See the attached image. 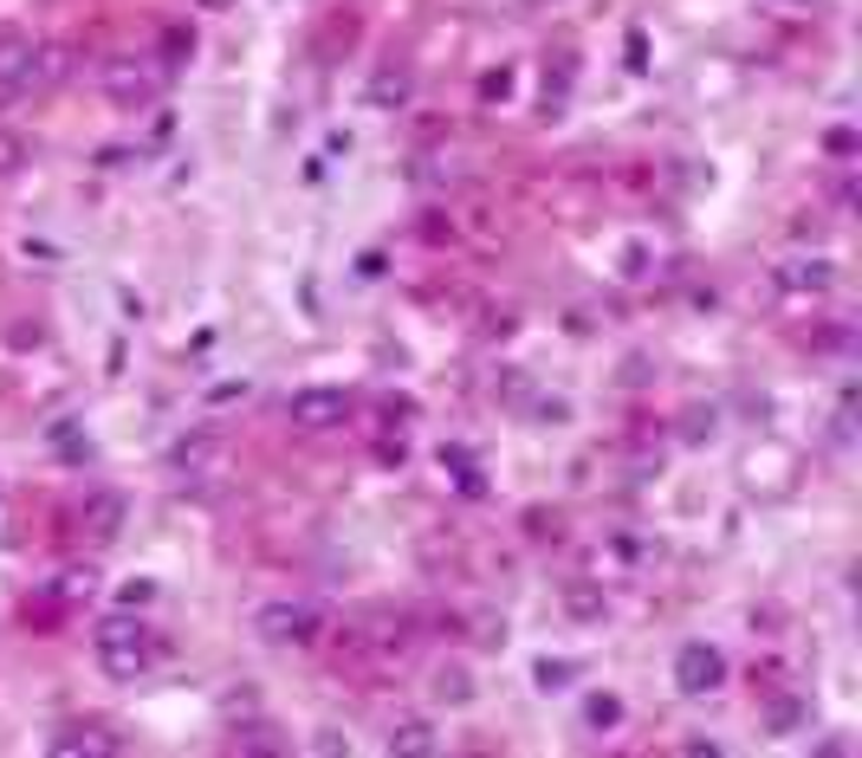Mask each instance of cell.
<instances>
[{
	"label": "cell",
	"mask_w": 862,
	"mask_h": 758,
	"mask_svg": "<svg viewBox=\"0 0 862 758\" xmlns=\"http://www.w3.org/2000/svg\"><path fill=\"white\" fill-rule=\"evenodd\" d=\"M91 648H98V668L111 681H137V675H150V661H156V642L137 616H105Z\"/></svg>",
	"instance_id": "cell-1"
},
{
	"label": "cell",
	"mask_w": 862,
	"mask_h": 758,
	"mask_svg": "<svg viewBox=\"0 0 862 758\" xmlns=\"http://www.w3.org/2000/svg\"><path fill=\"white\" fill-rule=\"evenodd\" d=\"M162 78H169L162 66L123 52V59H105V66H98V91L111 98L117 111H150L156 98H162Z\"/></svg>",
	"instance_id": "cell-2"
},
{
	"label": "cell",
	"mask_w": 862,
	"mask_h": 758,
	"mask_svg": "<svg viewBox=\"0 0 862 758\" xmlns=\"http://www.w3.org/2000/svg\"><path fill=\"white\" fill-rule=\"evenodd\" d=\"M675 687L687 694V700L720 694V687H726V655H720L713 642H681L675 648Z\"/></svg>",
	"instance_id": "cell-3"
},
{
	"label": "cell",
	"mask_w": 862,
	"mask_h": 758,
	"mask_svg": "<svg viewBox=\"0 0 862 758\" xmlns=\"http://www.w3.org/2000/svg\"><path fill=\"white\" fill-rule=\"evenodd\" d=\"M260 636L279 648H311L318 636H325V616L311 604H266L260 609Z\"/></svg>",
	"instance_id": "cell-4"
},
{
	"label": "cell",
	"mask_w": 862,
	"mask_h": 758,
	"mask_svg": "<svg viewBox=\"0 0 862 758\" xmlns=\"http://www.w3.org/2000/svg\"><path fill=\"white\" fill-rule=\"evenodd\" d=\"M772 279H779V292H791V299H824L830 286H836V266H830L824 253H811V260L797 253V260H785Z\"/></svg>",
	"instance_id": "cell-5"
},
{
	"label": "cell",
	"mask_w": 862,
	"mask_h": 758,
	"mask_svg": "<svg viewBox=\"0 0 862 758\" xmlns=\"http://www.w3.org/2000/svg\"><path fill=\"white\" fill-rule=\"evenodd\" d=\"M27 66H33V39L0 27V111H7L13 98H27Z\"/></svg>",
	"instance_id": "cell-6"
},
{
	"label": "cell",
	"mask_w": 862,
	"mask_h": 758,
	"mask_svg": "<svg viewBox=\"0 0 862 758\" xmlns=\"http://www.w3.org/2000/svg\"><path fill=\"white\" fill-rule=\"evenodd\" d=\"M286 416L299 421V428H338L350 416V396L344 389H299L293 402H286Z\"/></svg>",
	"instance_id": "cell-7"
},
{
	"label": "cell",
	"mask_w": 862,
	"mask_h": 758,
	"mask_svg": "<svg viewBox=\"0 0 862 758\" xmlns=\"http://www.w3.org/2000/svg\"><path fill=\"white\" fill-rule=\"evenodd\" d=\"M123 519H130V499L123 493H91L85 499V512H78V526H85L91 545H111L117 531H123Z\"/></svg>",
	"instance_id": "cell-8"
},
{
	"label": "cell",
	"mask_w": 862,
	"mask_h": 758,
	"mask_svg": "<svg viewBox=\"0 0 862 758\" xmlns=\"http://www.w3.org/2000/svg\"><path fill=\"white\" fill-rule=\"evenodd\" d=\"M52 752L59 758H117L123 739H117V732H98V726H66V732H52Z\"/></svg>",
	"instance_id": "cell-9"
},
{
	"label": "cell",
	"mask_w": 862,
	"mask_h": 758,
	"mask_svg": "<svg viewBox=\"0 0 862 758\" xmlns=\"http://www.w3.org/2000/svg\"><path fill=\"white\" fill-rule=\"evenodd\" d=\"M564 616H571V622H603V616H610L603 584H591V577H571V584H564Z\"/></svg>",
	"instance_id": "cell-10"
},
{
	"label": "cell",
	"mask_w": 862,
	"mask_h": 758,
	"mask_svg": "<svg viewBox=\"0 0 862 758\" xmlns=\"http://www.w3.org/2000/svg\"><path fill=\"white\" fill-rule=\"evenodd\" d=\"M72 78V52L66 46H33V66H27V91H52Z\"/></svg>",
	"instance_id": "cell-11"
},
{
	"label": "cell",
	"mask_w": 862,
	"mask_h": 758,
	"mask_svg": "<svg viewBox=\"0 0 862 758\" xmlns=\"http://www.w3.org/2000/svg\"><path fill=\"white\" fill-rule=\"evenodd\" d=\"M383 746H389L396 758H428V752H442V739H435V726H428V720H396Z\"/></svg>",
	"instance_id": "cell-12"
},
{
	"label": "cell",
	"mask_w": 862,
	"mask_h": 758,
	"mask_svg": "<svg viewBox=\"0 0 862 758\" xmlns=\"http://www.w3.org/2000/svg\"><path fill=\"white\" fill-rule=\"evenodd\" d=\"M176 473H188V480H201V473H215V460H221V441L215 435H188V441H176Z\"/></svg>",
	"instance_id": "cell-13"
},
{
	"label": "cell",
	"mask_w": 862,
	"mask_h": 758,
	"mask_svg": "<svg viewBox=\"0 0 862 758\" xmlns=\"http://www.w3.org/2000/svg\"><path fill=\"white\" fill-rule=\"evenodd\" d=\"M409 98H415V78H409V72H396V66H383V72L370 78V104H376V111H403Z\"/></svg>",
	"instance_id": "cell-14"
},
{
	"label": "cell",
	"mask_w": 862,
	"mask_h": 758,
	"mask_svg": "<svg viewBox=\"0 0 862 758\" xmlns=\"http://www.w3.org/2000/svg\"><path fill=\"white\" fill-rule=\"evenodd\" d=\"M428 694H435L442 707H467V700H474V675H467L460 661H442L435 681H428Z\"/></svg>",
	"instance_id": "cell-15"
},
{
	"label": "cell",
	"mask_w": 862,
	"mask_h": 758,
	"mask_svg": "<svg viewBox=\"0 0 862 758\" xmlns=\"http://www.w3.org/2000/svg\"><path fill=\"white\" fill-rule=\"evenodd\" d=\"M442 467H448L454 480H460V493H467V499H480V493H487V480H480V460H474V448H460V441H448V448H442Z\"/></svg>",
	"instance_id": "cell-16"
},
{
	"label": "cell",
	"mask_w": 862,
	"mask_h": 758,
	"mask_svg": "<svg viewBox=\"0 0 862 758\" xmlns=\"http://www.w3.org/2000/svg\"><path fill=\"white\" fill-rule=\"evenodd\" d=\"M234 752H286V739H279V726L247 720V726H234Z\"/></svg>",
	"instance_id": "cell-17"
},
{
	"label": "cell",
	"mask_w": 862,
	"mask_h": 758,
	"mask_svg": "<svg viewBox=\"0 0 862 758\" xmlns=\"http://www.w3.org/2000/svg\"><path fill=\"white\" fill-rule=\"evenodd\" d=\"M804 720H811V707H804L797 694H779V700L765 707V732H797Z\"/></svg>",
	"instance_id": "cell-18"
},
{
	"label": "cell",
	"mask_w": 862,
	"mask_h": 758,
	"mask_svg": "<svg viewBox=\"0 0 862 758\" xmlns=\"http://www.w3.org/2000/svg\"><path fill=\"white\" fill-rule=\"evenodd\" d=\"M532 681L545 687V694H564V687L577 681V661H552V655H545V661L532 668Z\"/></svg>",
	"instance_id": "cell-19"
},
{
	"label": "cell",
	"mask_w": 862,
	"mask_h": 758,
	"mask_svg": "<svg viewBox=\"0 0 862 758\" xmlns=\"http://www.w3.org/2000/svg\"><path fill=\"white\" fill-rule=\"evenodd\" d=\"M584 720L597 726V732L623 726V700H616V694H591V700H584Z\"/></svg>",
	"instance_id": "cell-20"
},
{
	"label": "cell",
	"mask_w": 862,
	"mask_h": 758,
	"mask_svg": "<svg viewBox=\"0 0 862 758\" xmlns=\"http://www.w3.org/2000/svg\"><path fill=\"white\" fill-rule=\"evenodd\" d=\"M27 156H33V143H27L20 130H0V176H20Z\"/></svg>",
	"instance_id": "cell-21"
},
{
	"label": "cell",
	"mask_w": 862,
	"mask_h": 758,
	"mask_svg": "<svg viewBox=\"0 0 862 758\" xmlns=\"http://www.w3.org/2000/svg\"><path fill=\"white\" fill-rule=\"evenodd\" d=\"M188 52H195V33H188V27H162V72L182 66Z\"/></svg>",
	"instance_id": "cell-22"
},
{
	"label": "cell",
	"mask_w": 862,
	"mask_h": 758,
	"mask_svg": "<svg viewBox=\"0 0 862 758\" xmlns=\"http://www.w3.org/2000/svg\"><path fill=\"white\" fill-rule=\"evenodd\" d=\"M525 409H532V421H538V428H558V421H571V402H564V396H532Z\"/></svg>",
	"instance_id": "cell-23"
},
{
	"label": "cell",
	"mask_w": 862,
	"mask_h": 758,
	"mask_svg": "<svg viewBox=\"0 0 862 758\" xmlns=\"http://www.w3.org/2000/svg\"><path fill=\"white\" fill-rule=\"evenodd\" d=\"M713 428H720V409H687V416H681V441H707Z\"/></svg>",
	"instance_id": "cell-24"
},
{
	"label": "cell",
	"mask_w": 862,
	"mask_h": 758,
	"mask_svg": "<svg viewBox=\"0 0 862 758\" xmlns=\"http://www.w3.org/2000/svg\"><path fill=\"white\" fill-rule=\"evenodd\" d=\"M506 98H513V72L499 66V72L480 78V104H506Z\"/></svg>",
	"instance_id": "cell-25"
},
{
	"label": "cell",
	"mask_w": 862,
	"mask_h": 758,
	"mask_svg": "<svg viewBox=\"0 0 862 758\" xmlns=\"http://www.w3.org/2000/svg\"><path fill=\"white\" fill-rule=\"evenodd\" d=\"M78 597H91V570H66L59 577V604H78Z\"/></svg>",
	"instance_id": "cell-26"
},
{
	"label": "cell",
	"mask_w": 862,
	"mask_h": 758,
	"mask_svg": "<svg viewBox=\"0 0 862 758\" xmlns=\"http://www.w3.org/2000/svg\"><path fill=\"white\" fill-rule=\"evenodd\" d=\"M499 396H506V402H532V382H525L519 370H506V377H499Z\"/></svg>",
	"instance_id": "cell-27"
},
{
	"label": "cell",
	"mask_w": 862,
	"mask_h": 758,
	"mask_svg": "<svg viewBox=\"0 0 862 758\" xmlns=\"http://www.w3.org/2000/svg\"><path fill=\"white\" fill-rule=\"evenodd\" d=\"M642 272H648V247H623V279H642Z\"/></svg>",
	"instance_id": "cell-28"
},
{
	"label": "cell",
	"mask_w": 862,
	"mask_h": 758,
	"mask_svg": "<svg viewBox=\"0 0 862 758\" xmlns=\"http://www.w3.org/2000/svg\"><path fill=\"white\" fill-rule=\"evenodd\" d=\"M474 642H480V648H499V642H506V622H493V616H480V629H474Z\"/></svg>",
	"instance_id": "cell-29"
},
{
	"label": "cell",
	"mask_w": 862,
	"mask_h": 758,
	"mask_svg": "<svg viewBox=\"0 0 862 758\" xmlns=\"http://www.w3.org/2000/svg\"><path fill=\"white\" fill-rule=\"evenodd\" d=\"M824 150H830V156H856V130H830Z\"/></svg>",
	"instance_id": "cell-30"
},
{
	"label": "cell",
	"mask_w": 862,
	"mask_h": 758,
	"mask_svg": "<svg viewBox=\"0 0 862 758\" xmlns=\"http://www.w3.org/2000/svg\"><path fill=\"white\" fill-rule=\"evenodd\" d=\"M648 377H655V370H648V357H630V363H623V382H630V389H642Z\"/></svg>",
	"instance_id": "cell-31"
},
{
	"label": "cell",
	"mask_w": 862,
	"mask_h": 758,
	"mask_svg": "<svg viewBox=\"0 0 862 758\" xmlns=\"http://www.w3.org/2000/svg\"><path fill=\"white\" fill-rule=\"evenodd\" d=\"M311 752H350V739H344V732H331V726H325V732H318V739H311Z\"/></svg>",
	"instance_id": "cell-32"
},
{
	"label": "cell",
	"mask_w": 862,
	"mask_h": 758,
	"mask_svg": "<svg viewBox=\"0 0 862 758\" xmlns=\"http://www.w3.org/2000/svg\"><path fill=\"white\" fill-rule=\"evenodd\" d=\"M396 416H403V421L415 416V402H409V396H383V421H396Z\"/></svg>",
	"instance_id": "cell-33"
},
{
	"label": "cell",
	"mask_w": 862,
	"mask_h": 758,
	"mask_svg": "<svg viewBox=\"0 0 862 758\" xmlns=\"http://www.w3.org/2000/svg\"><path fill=\"white\" fill-rule=\"evenodd\" d=\"M376 460H383V467H403V460H409V448H403V435H396V441H383V448H376Z\"/></svg>",
	"instance_id": "cell-34"
},
{
	"label": "cell",
	"mask_w": 862,
	"mask_h": 758,
	"mask_svg": "<svg viewBox=\"0 0 862 758\" xmlns=\"http://www.w3.org/2000/svg\"><path fill=\"white\" fill-rule=\"evenodd\" d=\"M150 597H156V584H150V577H137V584H123V604H150Z\"/></svg>",
	"instance_id": "cell-35"
},
{
	"label": "cell",
	"mask_w": 862,
	"mask_h": 758,
	"mask_svg": "<svg viewBox=\"0 0 862 758\" xmlns=\"http://www.w3.org/2000/svg\"><path fill=\"white\" fill-rule=\"evenodd\" d=\"M642 52H648V39H642V33H630V72H642V66H648Z\"/></svg>",
	"instance_id": "cell-36"
},
{
	"label": "cell",
	"mask_w": 862,
	"mask_h": 758,
	"mask_svg": "<svg viewBox=\"0 0 862 758\" xmlns=\"http://www.w3.org/2000/svg\"><path fill=\"white\" fill-rule=\"evenodd\" d=\"M188 7H208V13H227V7H234V0H188Z\"/></svg>",
	"instance_id": "cell-37"
}]
</instances>
